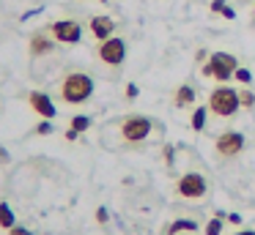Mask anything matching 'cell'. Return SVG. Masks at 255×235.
<instances>
[{
    "instance_id": "obj_1",
    "label": "cell",
    "mask_w": 255,
    "mask_h": 235,
    "mask_svg": "<svg viewBox=\"0 0 255 235\" xmlns=\"http://www.w3.org/2000/svg\"><path fill=\"white\" fill-rule=\"evenodd\" d=\"M94 96V79L85 71H69L61 82V98L66 104H85Z\"/></svg>"
},
{
    "instance_id": "obj_2",
    "label": "cell",
    "mask_w": 255,
    "mask_h": 235,
    "mask_svg": "<svg viewBox=\"0 0 255 235\" xmlns=\"http://www.w3.org/2000/svg\"><path fill=\"white\" fill-rule=\"evenodd\" d=\"M209 109L217 115V118H231L242 109V101H239V90L236 87H228V85H220L211 90L209 96Z\"/></svg>"
},
{
    "instance_id": "obj_3",
    "label": "cell",
    "mask_w": 255,
    "mask_h": 235,
    "mask_svg": "<svg viewBox=\"0 0 255 235\" xmlns=\"http://www.w3.org/2000/svg\"><path fill=\"white\" fill-rule=\"evenodd\" d=\"M236 69H239V60L231 52H211L203 63V77L217 82H228L236 74Z\"/></svg>"
},
{
    "instance_id": "obj_4",
    "label": "cell",
    "mask_w": 255,
    "mask_h": 235,
    "mask_svg": "<svg viewBox=\"0 0 255 235\" xmlns=\"http://www.w3.org/2000/svg\"><path fill=\"white\" fill-rule=\"evenodd\" d=\"M176 194L184 200H203L209 194V180L200 172H184L176 183Z\"/></svg>"
},
{
    "instance_id": "obj_5",
    "label": "cell",
    "mask_w": 255,
    "mask_h": 235,
    "mask_svg": "<svg viewBox=\"0 0 255 235\" xmlns=\"http://www.w3.org/2000/svg\"><path fill=\"white\" fill-rule=\"evenodd\" d=\"M127 41L124 38H118V36H110V38H105V41H99V47H96V55L102 58V63H107V66H121L124 60H127Z\"/></svg>"
},
{
    "instance_id": "obj_6",
    "label": "cell",
    "mask_w": 255,
    "mask_h": 235,
    "mask_svg": "<svg viewBox=\"0 0 255 235\" xmlns=\"http://www.w3.org/2000/svg\"><path fill=\"white\" fill-rule=\"evenodd\" d=\"M47 30H50V36L58 44H80L83 41V25L77 19H58Z\"/></svg>"
},
{
    "instance_id": "obj_7",
    "label": "cell",
    "mask_w": 255,
    "mask_h": 235,
    "mask_svg": "<svg viewBox=\"0 0 255 235\" xmlns=\"http://www.w3.org/2000/svg\"><path fill=\"white\" fill-rule=\"evenodd\" d=\"M151 129H154V123L145 115H129L121 123V137L127 142H143L151 134Z\"/></svg>"
},
{
    "instance_id": "obj_8",
    "label": "cell",
    "mask_w": 255,
    "mask_h": 235,
    "mask_svg": "<svg viewBox=\"0 0 255 235\" xmlns=\"http://www.w3.org/2000/svg\"><path fill=\"white\" fill-rule=\"evenodd\" d=\"M214 148H217V153H220L222 158L239 156V153L244 151V134L242 131H222V134L217 137Z\"/></svg>"
},
{
    "instance_id": "obj_9",
    "label": "cell",
    "mask_w": 255,
    "mask_h": 235,
    "mask_svg": "<svg viewBox=\"0 0 255 235\" xmlns=\"http://www.w3.org/2000/svg\"><path fill=\"white\" fill-rule=\"evenodd\" d=\"M28 104H30V109H33L39 118H44V120H52V118L58 115L52 98L47 96V93H41V90H30V93H28Z\"/></svg>"
},
{
    "instance_id": "obj_10",
    "label": "cell",
    "mask_w": 255,
    "mask_h": 235,
    "mask_svg": "<svg viewBox=\"0 0 255 235\" xmlns=\"http://www.w3.org/2000/svg\"><path fill=\"white\" fill-rule=\"evenodd\" d=\"M30 58H44V55H50L52 49H55V38L50 36V30H36L33 36H30Z\"/></svg>"
},
{
    "instance_id": "obj_11",
    "label": "cell",
    "mask_w": 255,
    "mask_h": 235,
    "mask_svg": "<svg viewBox=\"0 0 255 235\" xmlns=\"http://www.w3.org/2000/svg\"><path fill=\"white\" fill-rule=\"evenodd\" d=\"M113 30H116V22H113V16H94V19H91V33L96 36V41H105V38H110Z\"/></svg>"
},
{
    "instance_id": "obj_12",
    "label": "cell",
    "mask_w": 255,
    "mask_h": 235,
    "mask_svg": "<svg viewBox=\"0 0 255 235\" xmlns=\"http://www.w3.org/2000/svg\"><path fill=\"white\" fill-rule=\"evenodd\" d=\"M192 101H195V87L189 85V82L178 85V87H176V98H173V104H176V107H189Z\"/></svg>"
},
{
    "instance_id": "obj_13",
    "label": "cell",
    "mask_w": 255,
    "mask_h": 235,
    "mask_svg": "<svg viewBox=\"0 0 255 235\" xmlns=\"http://www.w3.org/2000/svg\"><path fill=\"white\" fill-rule=\"evenodd\" d=\"M198 230V222L195 219H176V222L167 227V235H178V233H195Z\"/></svg>"
},
{
    "instance_id": "obj_14",
    "label": "cell",
    "mask_w": 255,
    "mask_h": 235,
    "mask_svg": "<svg viewBox=\"0 0 255 235\" xmlns=\"http://www.w3.org/2000/svg\"><path fill=\"white\" fill-rule=\"evenodd\" d=\"M14 224H17V216H14L11 205H8V202H0V227H3V230H11Z\"/></svg>"
},
{
    "instance_id": "obj_15",
    "label": "cell",
    "mask_w": 255,
    "mask_h": 235,
    "mask_svg": "<svg viewBox=\"0 0 255 235\" xmlns=\"http://www.w3.org/2000/svg\"><path fill=\"white\" fill-rule=\"evenodd\" d=\"M206 118H209V107H195L192 109V131H203L206 129Z\"/></svg>"
},
{
    "instance_id": "obj_16",
    "label": "cell",
    "mask_w": 255,
    "mask_h": 235,
    "mask_svg": "<svg viewBox=\"0 0 255 235\" xmlns=\"http://www.w3.org/2000/svg\"><path fill=\"white\" fill-rule=\"evenodd\" d=\"M239 101H242V109H253L255 107V93L250 87H242L239 90Z\"/></svg>"
},
{
    "instance_id": "obj_17",
    "label": "cell",
    "mask_w": 255,
    "mask_h": 235,
    "mask_svg": "<svg viewBox=\"0 0 255 235\" xmlns=\"http://www.w3.org/2000/svg\"><path fill=\"white\" fill-rule=\"evenodd\" d=\"M69 129H74V131H88V129H91V118H88V115H74Z\"/></svg>"
},
{
    "instance_id": "obj_18",
    "label": "cell",
    "mask_w": 255,
    "mask_h": 235,
    "mask_svg": "<svg viewBox=\"0 0 255 235\" xmlns=\"http://www.w3.org/2000/svg\"><path fill=\"white\" fill-rule=\"evenodd\" d=\"M203 233L206 235H220L222 233V219L217 216V219H209V224L203 227Z\"/></svg>"
},
{
    "instance_id": "obj_19",
    "label": "cell",
    "mask_w": 255,
    "mask_h": 235,
    "mask_svg": "<svg viewBox=\"0 0 255 235\" xmlns=\"http://www.w3.org/2000/svg\"><path fill=\"white\" fill-rule=\"evenodd\" d=\"M233 79H236V82H242V85H250V82H253V74H250L247 69H242V66H239V69H236V74H233Z\"/></svg>"
},
{
    "instance_id": "obj_20",
    "label": "cell",
    "mask_w": 255,
    "mask_h": 235,
    "mask_svg": "<svg viewBox=\"0 0 255 235\" xmlns=\"http://www.w3.org/2000/svg\"><path fill=\"white\" fill-rule=\"evenodd\" d=\"M36 134H41V137L52 134V120H41V123L36 126Z\"/></svg>"
},
{
    "instance_id": "obj_21",
    "label": "cell",
    "mask_w": 255,
    "mask_h": 235,
    "mask_svg": "<svg viewBox=\"0 0 255 235\" xmlns=\"http://www.w3.org/2000/svg\"><path fill=\"white\" fill-rule=\"evenodd\" d=\"M8 235H33V233H30L28 227H22V224H14V227L8 230Z\"/></svg>"
},
{
    "instance_id": "obj_22",
    "label": "cell",
    "mask_w": 255,
    "mask_h": 235,
    "mask_svg": "<svg viewBox=\"0 0 255 235\" xmlns=\"http://www.w3.org/2000/svg\"><path fill=\"white\" fill-rule=\"evenodd\" d=\"M96 222H99V224L110 222V213H107V208H96Z\"/></svg>"
},
{
    "instance_id": "obj_23",
    "label": "cell",
    "mask_w": 255,
    "mask_h": 235,
    "mask_svg": "<svg viewBox=\"0 0 255 235\" xmlns=\"http://www.w3.org/2000/svg\"><path fill=\"white\" fill-rule=\"evenodd\" d=\"M225 0H211V14H222V8H225Z\"/></svg>"
},
{
    "instance_id": "obj_24",
    "label": "cell",
    "mask_w": 255,
    "mask_h": 235,
    "mask_svg": "<svg viewBox=\"0 0 255 235\" xmlns=\"http://www.w3.org/2000/svg\"><path fill=\"white\" fill-rule=\"evenodd\" d=\"M137 85H134V82H129V85H127V98H137Z\"/></svg>"
},
{
    "instance_id": "obj_25",
    "label": "cell",
    "mask_w": 255,
    "mask_h": 235,
    "mask_svg": "<svg viewBox=\"0 0 255 235\" xmlns=\"http://www.w3.org/2000/svg\"><path fill=\"white\" fill-rule=\"evenodd\" d=\"M222 16H225V19H233V16H236V11H233L231 5H225V8H222Z\"/></svg>"
},
{
    "instance_id": "obj_26",
    "label": "cell",
    "mask_w": 255,
    "mask_h": 235,
    "mask_svg": "<svg viewBox=\"0 0 255 235\" xmlns=\"http://www.w3.org/2000/svg\"><path fill=\"white\" fill-rule=\"evenodd\" d=\"M228 222H231V224H242V222H244V219H242V216H239V213H231V216H228Z\"/></svg>"
},
{
    "instance_id": "obj_27",
    "label": "cell",
    "mask_w": 255,
    "mask_h": 235,
    "mask_svg": "<svg viewBox=\"0 0 255 235\" xmlns=\"http://www.w3.org/2000/svg\"><path fill=\"white\" fill-rule=\"evenodd\" d=\"M77 134H80V131L69 129V131H66V140H69V142H74V140H77Z\"/></svg>"
},
{
    "instance_id": "obj_28",
    "label": "cell",
    "mask_w": 255,
    "mask_h": 235,
    "mask_svg": "<svg viewBox=\"0 0 255 235\" xmlns=\"http://www.w3.org/2000/svg\"><path fill=\"white\" fill-rule=\"evenodd\" d=\"M0 161H8V153H6V148H0Z\"/></svg>"
},
{
    "instance_id": "obj_29",
    "label": "cell",
    "mask_w": 255,
    "mask_h": 235,
    "mask_svg": "<svg viewBox=\"0 0 255 235\" xmlns=\"http://www.w3.org/2000/svg\"><path fill=\"white\" fill-rule=\"evenodd\" d=\"M236 235H255V230H239Z\"/></svg>"
},
{
    "instance_id": "obj_30",
    "label": "cell",
    "mask_w": 255,
    "mask_h": 235,
    "mask_svg": "<svg viewBox=\"0 0 255 235\" xmlns=\"http://www.w3.org/2000/svg\"><path fill=\"white\" fill-rule=\"evenodd\" d=\"M253 22H255V11H253Z\"/></svg>"
},
{
    "instance_id": "obj_31",
    "label": "cell",
    "mask_w": 255,
    "mask_h": 235,
    "mask_svg": "<svg viewBox=\"0 0 255 235\" xmlns=\"http://www.w3.org/2000/svg\"><path fill=\"white\" fill-rule=\"evenodd\" d=\"M102 3H107V0H102Z\"/></svg>"
}]
</instances>
